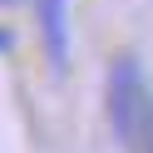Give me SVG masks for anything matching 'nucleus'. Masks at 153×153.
<instances>
[{"label": "nucleus", "mask_w": 153, "mask_h": 153, "mask_svg": "<svg viewBox=\"0 0 153 153\" xmlns=\"http://www.w3.org/2000/svg\"><path fill=\"white\" fill-rule=\"evenodd\" d=\"M148 109H153V84L143 74L138 54H128V50L114 54L109 74H104V119H109V133L119 138L123 153H138Z\"/></svg>", "instance_id": "nucleus-1"}, {"label": "nucleus", "mask_w": 153, "mask_h": 153, "mask_svg": "<svg viewBox=\"0 0 153 153\" xmlns=\"http://www.w3.org/2000/svg\"><path fill=\"white\" fill-rule=\"evenodd\" d=\"M35 30L54 74L69 69V0H35Z\"/></svg>", "instance_id": "nucleus-2"}, {"label": "nucleus", "mask_w": 153, "mask_h": 153, "mask_svg": "<svg viewBox=\"0 0 153 153\" xmlns=\"http://www.w3.org/2000/svg\"><path fill=\"white\" fill-rule=\"evenodd\" d=\"M138 153H153V109H148V123H143V138H138Z\"/></svg>", "instance_id": "nucleus-3"}, {"label": "nucleus", "mask_w": 153, "mask_h": 153, "mask_svg": "<svg viewBox=\"0 0 153 153\" xmlns=\"http://www.w3.org/2000/svg\"><path fill=\"white\" fill-rule=\"evenodd\" d=\"M10 45H15V40H10V30H0V50H10Z\"/></svg>", "instance_id": "nucleus-4"}, {"label": "nucleus", "mask_w": 153, "mask_h": 153, "mask_svg": "<svg viewBox=\"0 0 153 153\" xmlns=\"http://www.w3.org/2000/svg\"><path fill=\"white\" fill-rule=\"evenodd\" d=\"M10 5H20V0H0V10H10Z\"/></svg>", "instance_id": "nucleus-5"}]
</instances>
